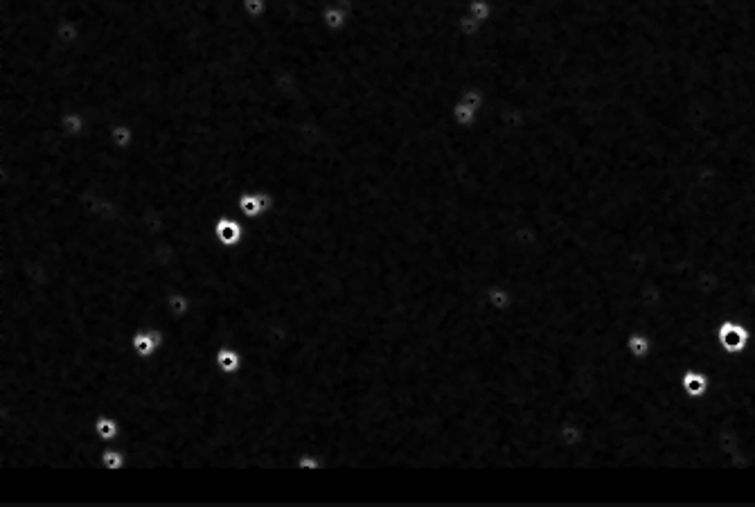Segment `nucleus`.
<instances>
[{
    "instance_id": "obj_1",
    "label": "nucleus",
    "mask_w": 755,
    "mask_h": 507,
    "mask_svg": "<svg viewBox=\"0 0 755 507\" xmlns=\"http://www.w3.org/2000/svg\"><path fill=\"white\" fill-rule=\"evenodd\" d=\"M165 345V332L160 327H140L131 336V352L138 359H151Z\"/></svg>"
},
{
    "instance_id": "obj_2",
    "label": "nucleus",
    "mask_w": 755,
    "mask_h": 507,
    "mask_svg": "<svg viewBox=\"0 0 755 507\" xmlns=\"http://www.w3.org/2000/svg\"><path fill=\"white\" fill-rule=\"evenodd\" d=\"M273 208V196L266 189H246L237 199V214L246 219H258Z\"/></svg>"
},
{
    "instance_id": "obj_3",
    "label": "nucleus",
    "mask_w": 755,
    "mask_h": 507,
    "mask_svg": "<svg viewBox=\"0 0 755 507\" xmlns=\"http://www.w3.org/2000/svg\"><path fill=\"white\" fill-rule=\"evenodd\" d=\"M214 237L224 248H237L246 237V225L241 217H221L214 223Z\"/></svg>"
},
{
    "instance_id": "obj_4",
    "label": "nucleus",
    "mask_w": 755,
    "mask_h": 507,
    "mask_svg": "<svg viewBox=\"0 0 755 507\" xmlns=\"http://www.w3.org/2000/svg\"><path fill=\"white\" fill-rule=\"evenodd\" d=\"M214 365L221 374L235 377L244 370V354L235 345H221L214 352Z\"/></svg>"
},
{
    "instance_id": "obj_5",
    "label": "nucleus",
    "mask_w": 755,
    "mask_h": 507,
    "mask_svg": "<svg viewBox=\"0 0 755 507\" xmlns=\"http://www.w3.org/2000/svg\"><path fill=\"white\" fill-rule=\"evenodd\" d=\"M57 122H59V129L66 135H70V138H82L88 131V118L84 116L82 111L61 113V118Z\"/></svg>"
},
{
    "instance_id": "obj_6",
    "label": "nucleus",
    "mask_w": 755,
    "mask_h": 507,
    "mask_svg": "<svg viewBox=\"0 0 755 507\" xmlns=\"http://www.w3.org/2000/svg\"><path fill=\"white\" fill-rule=\"evenodd\" d=\"M120 430H122V426L115 415H99L93 422V433L99 438V442H104V445H111V442L118 440Z\"/></svg>"
},
{
    "instance_id": "obj_7",
    "label": "nucleus",
    "mask_w": 755,
    "mask_h": 507,
    "mask_svg": "<svg viewBox=\"0 0 755 507\" xmlns=\"http://www.w3.org/2000/svg\"><path fill=\"white\" fill-rule=\"evenodd\" d=\"M106 138L115 149H129L136 143V129L126 122H118V124L109 126Z\"/></svg>"
},
{
    "instance_id": "obj_8",
    "label": "nucleus",
    "mask_w": 755,
    "mask_h": 507,
    "mask_svg": "<svg viewBox=\"0 0 755 507\" xmlns=\"http://www.w3.org/2000/svg\"><path fill=\"white\" fill-rule=\"evenodd\" d=\"M99 462L104 469H109V472H120V469H126V453L118 447L104 445V442H101Z\"/></svg>"
},
{
    "instance_id": "obj_9",
    "label": "nucleus",
    "mask_w": 755,
    "mask_h": 507,
    "mask_svg": "<svg viewBox=\"0 0 755 507\" xmlns=\"http://www.w3.org/2000/svg\"><path fill=\"white\" fill-rule=\"evenodd\" d=\"M165 307H167L170 316L174 318H185L192 311V298L185 294V291H172V294L165 298Z\"/></svg>"
},
{
    "instance_id": "obj_10",
    "label": "nucleus",
    "mask_w": 755,
    "mask_h": 507,
    "mask_svg": "<svg viewBox=\"0 0 755 507\" xmlns=\"http://www.w3.org/2000/svg\"><path fill=\"white\" fill-rule=\"evenodd\" d=\"M241 11L248 18L260 21L268 14V0H241Z\"/></svg>"
},
{
    "instance_id": "obj_11",
    "label": "nucleus",
    "mask_w": 755,
    "mask_h": 507,
    "mask_svg": "<svg viewBox=\"0 0 755 507\" xmlns=\"http://www.w3.org/2000/svg\"><path fill=\"white\" fill-rule=\"evenodd\" d=\"M298 469H325V462L318 453L307 451L298 458Z\"/></svg>"
}]
</instances>
